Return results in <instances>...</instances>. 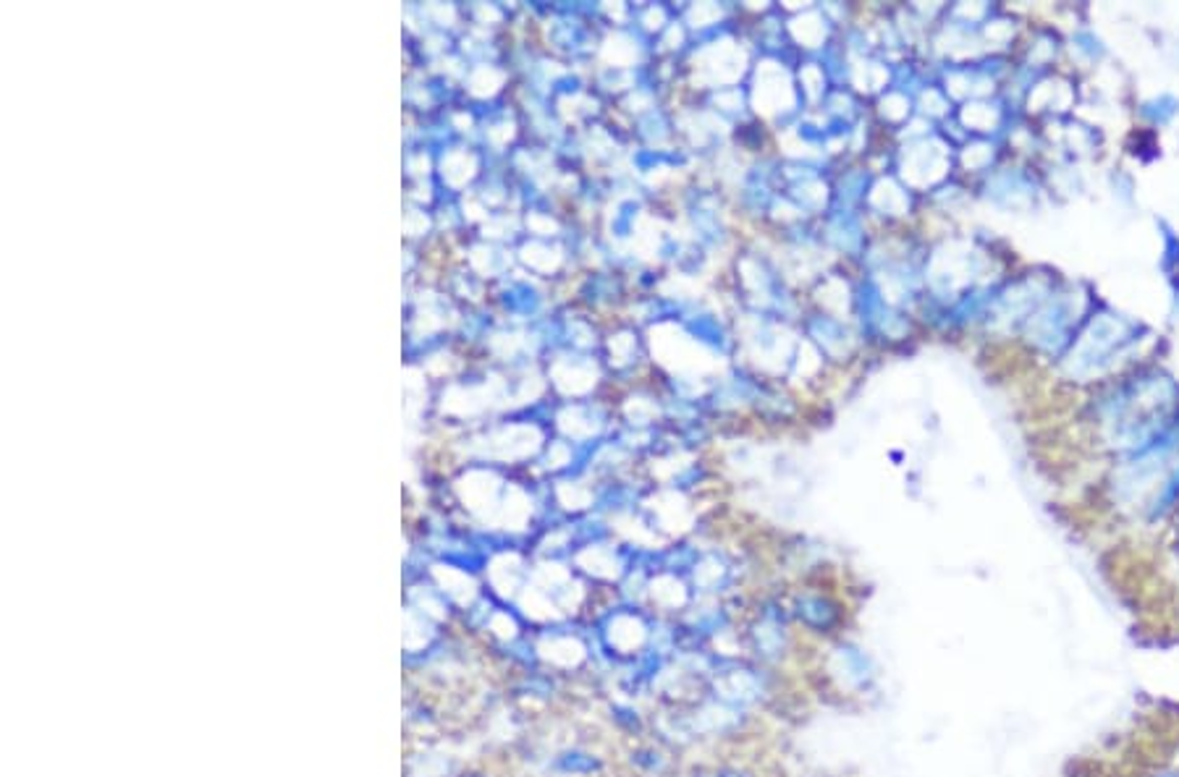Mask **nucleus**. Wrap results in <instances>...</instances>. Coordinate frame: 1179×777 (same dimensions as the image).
I'll return each mask as SVG.
<instances>
[{
	"label": "nucleus",
	"mask_w": 1179,
	"mask_h": 777,
	"mask_svg": "<svg viewBox=\"0 0 1179 777\" xmlns=\"http://www.w3.org/2000/svg\"><path fill=\"white\" fill-rule=\"evenodd\" d=\"M803 652H816L794 626L784 594H763L747 602L739 623V655L760 666L794 673L803 666Z\"/></svg>",
	"instance_id": "obj_1"
},
{
	"label": "nucleus",
	"mask_w": 1179,
	"mask_h": 777,
	"mask_svg": "<svg viewBox=\"0 0 1179 777\" xmlns=\"http://www.w3.org/2000/svg\"><path fill=\"white\" fill-rule=\"evenodd\" d=\"M790 673L760 666L739 652H721L705 691L742 713L766 717L790 699Z\"/></svg>",
	"instance_id": "obj_2"
},
{
	"label": "nucleus",
	"mask_w": 1179,
	"mask_h": 777,
	"mask_svg": "<svg viewBox=\"0 0 1179 777\" xmlns=\"http://www.w3.org/2000/svg\"><path fill=\"white\" fill-rule=\"evenodd\" d=\"M807 673L816 675L820 691H826L828 696H833L841 704L860 702L865 696L876 694L880 681L878 660L852 634L818 647L810 666H807Z\"/></svg>",
	"instance_id": "obj_3"
},
{
	"label": "nucleus",
	"mask_w": 1179,
	"mask_h": 777,
	"mask_svg": "<svg viewBox=\"0 0 1179 777\" xmlns=\"http://www.w3.org/2000/svg\"><path fill=\"white\" fill-rule=\"evenodd\" d=\"M784 600L799 636L810 647L818 649L828 641L852 634V610L844 594H839L837 589L820 587V584H805V587L799 584L784 594Z\"/></svg>",
	"instance_id": "obj_4"
},
{
	"label": "nucleus",
	"mask_w": 1179,
	"mask_h": 777,
	"mask_svg": "<svg viewBox=\"0 0 1179 777\" xmlns=\"http://www.w3.org/2000/svg\"><path fill=\"white\" fill-rule=\"evenodd\" d=\"M1141 330V325L1117 315V311L1111 309L1093 315L1090 320L1083 325V330H1077L1075 341H1072V375L1090 377L1109 369L1111 364H1114V358L1122 356L1124 351L1137 341Z\"/></svg>",
	"instance_id": "obj_5"
},
{
	"label": "nucleus",
	"mask_w": 1179,
	"mask_h": 777,
	"mask_svg": "<svg viewBox=\"0 0 1179 777\" xmlns=\"http://www.w3.org/2000/svg\"><path fill=\"white\" fill-rule=\"evenodd\" d=\"M687 762L679 752H674L668 743L655 735L621 743L619 767L632 777H681L687 769Z\"/></svg>",
	"instance_id": "obj_6"
},
{
	"label": "nucleus",
	"mask_w": 1179,
	"mask_h": 777,
	"mask_svg": "<svg viewBox=\"0 0 1179 777\" xmlns=\"http://www.w3.org/2000/svg\"><path fill=\"white\" fill-rule=\"evenodd\" d=\"M603 717H606L608 728L619 735L621 743L651 735V728H653L651 707L627 699V696H621V694L606 696V702H603Z\"/></svg>",
	"instance_id": "obj_7"
},
{
	"label": "nucleus",
	"mask_w": 1179,
	"mask_h": 777,
	"mask_svg": "<svg viewBox=\"0 0 1179 777\" xmlns=\"http://www.w3.org/2000/svg\"><path fill=\"white\" fill-rule=\"evenodd\" d=\"M681 777H766V773L739 752H726L690 760Z\"/></svg>",
	"instance_id": "obj_8"
},
{
	"label": "nucleus",
	"mask_w": 1179,
	"mask_h": 777,
	"mask_svg": "<svg viewBox=\"0 0 1179 777\" xmlns=\"http://www.w3.org/2000/svg\"><path fill=\"white\" fill-rule=\"evenodd\" d=\"M1177 503H1179V463H1177V469L1169 474V480L1164 482V487L1158 490L1154 501H1151V518L1167 516Z\"/></svg>",
	"instance_id": "obj_9"
},
{
	"label": "nucleus",
	"mask_w": 1179,
	"mask_h": 777,
	"mask_svg": "<svg viewBox=\"0 0 1179 777\" xmlns=\"http://www.w3.org/2000/svg\"><path fill=\"white\" fill-rule=\"evenodd\" d=\"M1141 113H1143V118H1148L1154 126H1164L1179 113V99L1171 95H1158L1154 99H1148V103H1143Z\"/></svg>",
	"instance_id": "obj_10"
},
{
	"label": "nucleus",
	"mask_w": 1179,
	"mask_h": 777,
	"mask_svg": "<svg viewBox=\"0 0 1179 777\" xmlns=\"http://www.w3.org/2000/svg\"><path fill=\"white\" fill-rule=\"evenodd\" d=\"M1162 231H1164V257H1162V270L1167 272L1169 281H1177L1179 278V236L1175 234V231L1169 228L1167 223H1162Z\"/></svg>",
	"instance_id": "obj_11"
},
{
	"label": "nucleus",
	"mask_w": 1179,
	"mask_h": 777,
	"mask_svg": "<svg viewBox=\"0 0 1179 777\" xmlns=\"http://www.w3.org/2000/svg\"><path fill=\"white\" fill-rule=\"evenodd\" d=\"M803 777H826V775H803Z\"/></svg>",
	"instance_id": "obj_12"
}]
</instances>
